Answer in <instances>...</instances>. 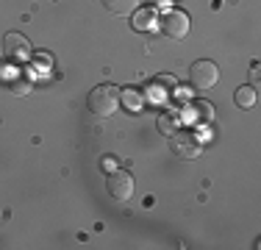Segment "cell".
I'll return each mask as SVG.
<instances>
[{
  "mask_svg": "<svg viewBox=\"0 0 261 250\" xmlns=\"http://www.w3.org/2000/svg\"><path fill=\"white\" fill-rule=\"evenodd\" d=\"M189 81H192V86H195V89H211V86L220 81V70H217L214 61L200 59V61H195V64H192Z\"/></svg>",
  "mask_w": 261,
  "mask_h": 250,
  "instance_id": "obj_4",
  "label": "cell"
},
{
  "mask_svg": "<svg viewBox=\"0 0 261 250\" xmlns=\"http://www.w3.org/2000/svg\"><path fill=\"white\" fill-rule=\"evenodd\" d=\"M170 147H172V153H175L178 159H197L200 150H203L200 139H197L192 131H181V128L170 136Z\"/></svg>",
  "mask_w": 261,
  "mask_h": 250,
  "instance_id": "obj_2",
  "label": "cell"
},
{
  "mask_svg": "<svg viewBox=\"0 0 261 250\" xmlns=\"http://www.w3.org/2000/svg\"><path fill=\"white\" fill-rule=\"evenodd\" d=\"M233 100H236L239 109H250V106H256V89H253V86H239Z\"/></svg>",
  "mask_w": 261,
  "mask_h": 250,
  "instance_id": "obj_10",
  "label": "cell"
},
{
  "mask_svg": "<svg viewBox=\"0 0 261 250\" xmlns=\"http://www.w3.org/2000/svg\"><path fill=\"white\" fill-rule=\"evenodd\" d=\"M120 95L122 92L111 84H103V86H95L89 92V111L97 117H111L117 109H120Z\"/></svg>",
  "mask_w": 261,
  "mask_h": 250,
  "instance_id": "obj_1",
  "label": "cell"
},
{
  "mask_svg": "<svg viewBox=\"0 0 261 250\" xmlns=\"http://www.w3.org/2000/svg\"><path fill=\"white\" fill-rule=\"evenodd\" d=\"M120 103H125L130 111H139V109H142V103H145V97H142L139 92L130 89V92H125V95H120Z\"/></svg>",
  "mask_w": 261,
  "mask_h": 250,
  "instance_id": "obj_11",
  "label": "cell"
},
{
  "mask_svg": "<svg viewBox=\"0 0 261 250\" xmlns=\"http://www.w3.org/2000/svg\"><path fill=\"white\" fill-rule=\"evenodd\" d=\"M103 6L117 17H128L130 11H136V0H103Z\"/></svg>",
  "mask_w": 261,
  "mask_h": 250,
  "instance_id": "obj_9",
  "label": "cell"
},
{
  "mask_svg": "<svg viewBox=\"0 0 261 250\" xmlns=\"http://www.w3.org/2000/svg\"><path fill=\"white\" fill-rule=\"evenodd\" d=\"M250 78H253V84H258V64H253V72H250Z\"/></svg>",
  "mask_w": 261,
  "mask_h": 250,
  "instance_id": "obj_13",
  "label": "cell"
},
{
  "mask_svg": "<svg viewBox=\"0 0 261 250\" xmlns=\"http://www.w3.org/2000/svg\"><path fill=\"white\" fill-rule=\"evenodd\" d=\"M159 28H161V34L170 36V39H184V36L189 34V17H186V11H181V9H170L159 20Z\"/></svg>",
  "mask_w": 261,
  "mask_h": 250,
  "instance_id": "obj_3",
  "label": "cell"
},
{
  "mask_svg": "<svg viewBox=\"0 0 261 250\" xmlns=\"http://www.w3.org/2000/svg\"><path fill=\"white\" fill-rule=\"evenodd\" d=\"M195 111H197V120H203V122H211V120H214V106L206 103V100L195 103Z\"/></svg>",
  "mask_w": 261,
  "mask_h": 250,
  "instance_id": "obj_12",
  "label": "cell"
},
{
  "mask_svg": "<svg viewBox=\"0 0 261 250\" xmlns=\"http://www.w3.org/2000/svg\"><path fill=\"white\" fill-rule=\"evenodd\" d=\"M106 186H109V195L114 200H130L134 197V175L128 170H111Z\"/></svg>",
  "mask_w": 261,
  "mask_h": 250,
  "instance_id": "obj_5",
  "label": "cell"
},
{
  "mask_svg": "<svg viewBox=\"0 0 261 250\" xmlns=\"http://www.w3.org/2000/svg\"><path fill=\"white\" fill-rule=\"evenodd\" d=\"M156 22H159V17H156V9H153V6L139 9L134 14V28L136 31H153V28H156Z\"/></svg>",
  "mask_w": 261,
  "mask_h": 250,
  "instance_id": "obj_7",
  "label": "cell"
},
{
  "mask_svg": "<svg viewBox=\"0 0 261 250\" xmlns=\"http://www.w3.org/2000/svg\"><path fill=\"white\" fill-rule=\"evenodd\" d=\"M181 120H184V117L178 114V111H164V114L159 117V131L164 136H172L178 128H181Z\"/></svg>",
  "mask_w": 261,
  "mask_h": 250,
  "instance_id": "obj_8",
  "label": "cell"
},
{
  "mask_svg": "<svg viewBox=\"0 0 261 250\" xmlns=\"http://www.w3.org/2000/svg\"><path fill=\"white\" fill-rule=\"evenodd\" d=\"M3 56L9 61H17V64H20V61H25L31 56V42L22 34H14V31H11L3 39Z\"/></svg>",
  "mask_w": 261,
  "mask_h": 250,
  "instance_id": "obj_6",
  "label": "cell"
}]
</instances>
